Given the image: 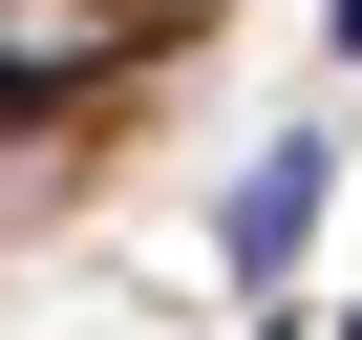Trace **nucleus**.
Returning a JSON list of instances; mask_svg holds the SVG:
<instances>
[{
  "mask_svg": "<svg viewBox=\"0 0 362 340\" xmlns=\"http://www.w3.org/2000/svg\"><path fill=\"white\" fill-rule=\"evenodd\" d=\"M320 213H341V128H277V149L235 170V192H214V277H235V298H298Z\"/></svg>",
  "mask_w": 362,
  "mask_h": 340,
  "instance_id": "obj_1",
  "label": "nucleus"
},
{
  "mask_svg": "<svg viewBox=\"0 0 362 340\" xmlns=\"http://www.w3.org/2000/svg\"><path fill=\"white\" fill-rule=\"evenodd\" d=\"M320 43H341V64H362V0H320Z\"/></svg>",
  "mask_w": 362,
  "mask_h": 340,
  "instance_id": "obj_2",
  "label": "nucleus"
},
{
  "mask_svg": "<svg viewBox=\"0 0 362 340\" xmlns=\"http://www.w3.org/2000/svg\"><path fill=\"white\" fill-rule=\"evenodd\" d=\"M341 340H362V319H341Z\"/></svg>",
  "mask_w": 362,
  "mask_h": 340,
  "instance_id": "obj_3",
  "label": "nucleus"
}]
</instances>
